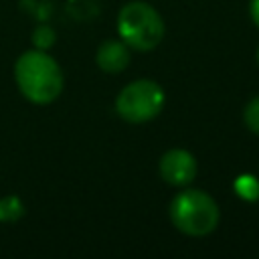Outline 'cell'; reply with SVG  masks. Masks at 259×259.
<instances>
[{"label": "cell", "instance_id": "obj_1", "mask_svg": "<svg viewBox=\"0 0 259 259\" xmlns=\"http://www.w3.org/2000/svg\"><path fill=\"white\" fill-rule=\"evenodd\" d=\"M14 79L20 93L36 105L53 103L63 91L61 67L40 49L26 51L16 59Z\"/></svg>", "mask_w": 259, "mask_h": 259}, {"label": "cell", "instance_id": "obj_2", "mask_svg": "<svg viewBox=\"0 0 259 259\" xmlns=\"http://www.w3.org/2000/svg\"><path fill=\"white\" fill-rule=\"evenodd\" d=\"M172 225L190 237H202L217 229L221 210L214 198L202 190H184L168 206Z\"/></svg>", "mask_w": 259, "mask_h": 259}, {"label": "cell", "instance_id": "obj_5", "mask_svg": "<svg viewBox=\"0 0 259 259\" xmlns=\"http://www.w3.org/2000/svg\"><path fill=\"white\" fill-rule=\"evenodd\" d=\"M196 160L190 152L182 150V148H174L168 150L162 158H160V176L164 178V182L172 184V186H186L194 180L196 176Z\"/></svg>", "mask_w": 259, "mask_h": 259}, {"label": "cell", "instance_id": "obj_11", "mask_svg": "<svg viewBox=\"0 0 259 259\" xmlns=\"http://www.w3.org/2000/svg\"><path fill=\"white\" fill-rule=\"evenodd\" d=\"M249 14H251V20L255 22V26L259 28V0L249 2Z\"/></svg>", "mask_w": 259, "mask_h": 259}, {"label": "cell", "instance_id": "obj_12", "mask_svg": "<svg viewBox=\"0 0 259 259\" xmlns=\"http://www.w3.org/2000/svg\"><path fill=\"white\" fill-rule=\"evenodd\" d=\"M257 63H259V49H257Z\"/></svg>", "mask_w": 259, "mask_h": 259}, {"label": "cell", "instance_id": "obj_7", "mask_svg": "<svg viewBox=\"0 0 259 259\" xmlns=\"http://www.w3.org/2000/svg\"><path fill=\"white\" fill-rule=\"evenodd\" d=\"M233 190L237 192L239 198L247 202H255L259 198V180L253 174H241L233 182Z\"/></svg>", "mask_w": 259, "mask_h": 259}, {"label": "cell", "instance_id": "obj_10", "mask_svg": "<svg viewBox=\"0 0 259 259\" xmlns=\"http://www.w3.org/2000/svg\"><path fill=\"white\" fill-rule=\"evenodd\" d=\"M243 117H245L247 127H249L253 134H259V95L247 103Z\"/></svg>", "mask_w": 259, "mask_h": 259}, {"label": "cell", "instance_id": "obj_6", "mask_svg": "<svg viewBox=\"0 0 259 259\" xmlns=\"http://www.w3.org/2000/svg\"><path fill=\"white\" fill-rule=\"evenodd\" d=\"M97 65L105 73H121L130 65V47L123 40H105L97 49Z\"/></svg>", "mask_w": 259, "mask_h": 259}, {"label": "cell", "instance_id": "obj_9", "mask_svg": "<svg viewBox=\"0 0 259 259\" xmlns=\"http://www.w3.org/2000/svg\"><path fill=\"white\" fill-rule=\"evenodd\" d=\"M55 40H57L55 30H53L51 26H47V24L36 26L34 32H32V45H34V49L47 51V49H51V47L55 45Z\"/></svg>", "mask_w": 259, "mask_h": 259}, {"label": "cell", "instance_id": "obj_3", "mask_svg": "<svg viewBox=\"0 0 259 259\" xmlns=\"http://www.w3.org/2000/svg\"><path fill=\"white\" fill-rule=\"evenodd\" d=\"M117 32L121 40L140 53L156 49L164 36V20L158 10L146 2H127L117 14Z\"/></svg>", "mask_w": 259, "mask_h": 259}, {"label": "cell", "instance_id": "obj_4", "mask_svg": "<svg viewBox=\"0 0 259 259\" xmlns=\"http://www.w3.org/2000/svg\"><path fill=\"white\" fill-rule=\"evenodd\" d=\"M164 99V89L156 81L138 79L119 91L115 99V111L130 123H144L162 111Z\"/></svg>", "mask_w": 259, "mask_h": 259}, {"label": "cell", "instance_id": "obj_8", "mask_svg": "<svg viewBox=\"0 0 259 259\" xmlns=\"http://www.w3.org/2000/svg\"><path fill=\"white\" fill-rule=\"evenodd\" d=\"M24 214V204L20 202L18 196H4L0 198V221L2 223H12V221H18L20 217Z\"/></svg>", "mask_w": 259, "mask_h": 259}]
</instances>
